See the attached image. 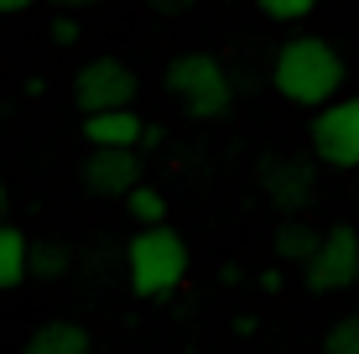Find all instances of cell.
<instances>
[{
	"instance_id": "6",
	"label": "cell",
	"mask_w": 359,
	"mask_h": 354,
	"mask_svg": "<svg viewBox=\"0 0 359 354\" xmlns=\"http://www.w3.org/2000/svg\"><path fill=\"white\" fill-rule=\"evenodd\" d=\"M255 182H261L271 209L297 219L318 193V156L313 151H271L261 162V172H255Z\"/></svg>"
},
{
	"instance_id": "19",
	"label": "cell",
	"mask_w": 359,
	"mask_h": 354,
	"mask_svg": "<svg viewBox=\"0 0 359 354\" xmlns=\"http://www.w3.org/2000/svg\"><path fill=\"white\" fill-rule=\"evenodd\" d=\"M47 6H53V11H73V16H79V11L99 6V0H47Z\"/></svg>"
},
{
	"instance_id": "20",
	"label": "cell",
	"mask_w": 359,
	"mask_h": 354,
	"mask_svg": "<svg viewBox=\"0 0 359 354\" xmlns=\"http://www.w3.org/2000/svg\"><path fill=\"white\" fill-rule=\"evenodd\" d=\"M36 0H0V16H21V11H32Z\"/></svg>"
},
{
	"instance_id": "10",
	"label": "cell",
	"mask_w": 359,
	"mask_h": 354,
	"mask_svg": "<svg viewBox=\"0 0 359 354\" xmlns=\"http://www.w3.org/2000/svg\"><path fill=\"white\" fill-rule=\"evenodd\" d=\"M21 354H94V339L73 318H47L21 339Z\"/></svg>"
},
{
	"instance_id": "15",
	"label": "cell",
	"mask_w": 359,
	"mask_h": 354,
	"mask_svg": "<svg viewBox=\"0 0 359 354\" xmlns=\"http://www.w3.org/2000/svg\"><path fill=\"white\" fill-rule=\"evenodd\" d=\"M323 354H359V308L328 323V334H323Z\"/></svg>"
},
{
	"instance_id": "7",
	"label": "cell",
	"mask_w": 359,
	"mask_h": 354,
	"mask_svg": "<svg viewBox=\"0 0 359 354\" xmlns=\"http://www.w3.org/2000/svg\"><path fill=\"white\" fill-rule=\"evenodd\" d=\"M302 287L313 297H333V292L359 287V229L354 224H328L323 245H318L313 266L302 271Z\"/></svg>"
},
{
	"instance_id": "21",
	"label": "cell",
	"mask_w": 359,
	"mask_h": 354,
	"mask_svg": "<svg viewBox=\"0 0 359 354\" xmlns=\"http://www.w3.org/2000/svg\"><path fill=\"white\" fill-rule=\"evenodd\" d=\"M141 6H151V11H182V6H193V0H141Z\"/></svg>"
},
{
	"instance_id": "2",
	"label": "cell",
	"mask_w": 359,
	"mask_h": 354,
	"mask_svg": "<svg viewBox=\"0 0 359 354\" xmlns=\"http://www.w3.org/2000/svg\"><path fill=\"white\" fill-rule=\"evenodd\" d=\"M162 89H167V100L177 104L188 120H198V125H214V120H224L229 109H234V79H229V63H224L219 53H203V47L167 57Z\"/></svg>"
},
{
	"instance_id": "9",
	"label": "cell",
	"mask_w": 359,
	"mask_h": 354,
	"mask_svg": "<svg viewBox=\"0 0 359 354\" xmlns=\"http://www.w3.org/2000/svg\"><path fill=\"white\" fill-rule=\"evenodd\" d=\"M83 141L89 151H141L146 120L135 109H104V115H83Z\"/></svg>"
},
{
	"instance_id": "16",
	"label": "cell",
	"mask_w": 359,
	"mask_h": 354,
	"mask_svg": "<svg viewBox=\"0 0 359 354\" xmlns=\"http://www.w3.org/2000/svg\"><path fill=\"white\" fill-rule=\"evenodd\" d=\"M63 271H68V245H57V240L36 245V240H32V276H42V282H57Z\"/></svg>"
},
{
	"instance_id": "18",
	"label": "cell",
	"mask_w": 359,
	"mask_h": 354,
	"mask_svg": "<svg viewBox=\"0 0 359 354\" xmlns=\"http://www.w3.org/2000/svg\"><path fill=\"white\" fill-rule=\"evenodd\" d=\"M255 282H261V292H281V271H276V266H266Z\"/></svg>"
},
{
	"instance_id": "3",
	"label": "cell",
	"mask_w": 359,
	"mask_h": 354,
	"mask_svg": "<svg viewBox=\"0 0 359 354\" xmlns=\"http://www.w3.org/2000/svg\"><path fill=\"white\" fill-rule=\"evenodd\" d=\"M188 240L177 235L172 224H156V229H135L130 245H126V282L141 302H167L172 292H182L188 282Z\"/></svg>"
},
{
	"instance_id": "8",
	"label": "cell",
	"mask_w": 359,
	"mask_h": 354,
	"mask_svg": "<svg viewBox=\"0 0 359 354\" xmlns=\"http://www.w3.org/2000/svg\"><path fill=\"white\" fill-rule=\"evenodd\" d=\"M79 182H83L89 198L126 203L130 193L146 182V167H141V156H135V151H89L79 162Z\"/></svg>"
},
{
	"instance_id": "13",
	"label": "cell",
	"mask_w": 359,
	"mask_h": 354,
	"mask_svg": "<svg viewBox=\"0 0 359 354\" xmlns=\"http://www.w3.org/2000/svg\"><path fill=\"white\" fill-rule=\"evenodd\" d=\"M126 214H130V224L135 229H156V224H172V203H167V193L156 188V182H141V188L126 198Z\"/></svg>"
},
{
	"instance_id": "14",
	"label": "cell",
	"mask_w": 359,
	"mask_h": 354,
	"mask_svg": "<svg viewBox=\"0 0 359 354\" xmlns=\"http://www.w3.org/2000/svg\"><path fill=\"white\" fill-rule=\"evenodd\" d=\"M318 6H323V0H255V11H261L266 21H276V27H297V21H307Z\"/></svg>"
},
{
	"instance_id": "12",
	"label": "cell",
	"mask_w": 359,
	"mask_h": 354,
	"mask_svg": "<svg viewBox=\"0 0 359 354\" xmlns=\"http://www.w3.org/2000/svg\"><path fill=\"white\" fill-rule=\"evenodd\" d=\"M32 282V240L21 224H0V292Z\"/></svg>"
},
{
	"instance_id": "17",
	"label": "cell",
	"mask_w": 359,
	"mask_h": 354,
	"mask_svg": "<svg viewBox=\"0 0 359 354\" xmlns=\"http://www.w3.org/2000/svg\"><path fill=\"white\" fill-rule=\"evenodd\" d=\"M83 36V27H79V16H73V11H57L53 21H47V42L53 47H73Z\"/></svg>"
},
{
	"instance_id": "4",
	"label": "cell",
	"mask_w": 359,
	"mask_h": 354,
	"mask_svg": "<svg viewBox=\"0 0 359 354\" xmlns=\"http://www.w3.org/2000/svg\"><path fill=\"white\" fill-rule=\"evenodd\" d=\"M135 94H141V79L126 57H83L79 73H73V104L83 115H104V109H135Z\"/></svg>"
},
{
	"instance_id": "22",
	"label": "cell",
	"mask_w": 359,
	"mask_h": 354,
	"mask_svg": "<svg viewBox=\"0 0 359 354\" xmlns=\"http://www.w3.org/2000/svg\"><path fill=\"white\" fill-rule=\"evenodd\" d=\"M6 209H11V188L0 182V224H6Z\"/></svg>"
},
{
	"instance_id": "11",
	"label": "cell",
	"mask_w": 359,
	"mask_h": 354,
	"mask_svg": "<svg viewBox=\"0 0 359 354\" xmlns=\"http://www.w3.org/2000/svg\"><path fill=\"white\" fill-rule=\"evenodd\" d=\"M318 245H323V229H313L307 219H281L276 224V235H271V250H276V261L281 266H313V255Z\"/></svg>"
},
{
	"instance_id": "5",
	"label": "cell",
	"mask_w": 359,
	"mask_h": 354,
	"mask_svg": "<svg viewBox=\"0 0 359 354\" xmlns=\"http://www.w3.org/2000/svg\"><path fill=\"white\" fill-rule=\"evenodd\" d=\"M307 151L318 156V167L359 172V94H344L307 120Z\"/></svg>"
},
{
	"instance_id": "1",
	"label": "cell",
	"mask_w": 359,
	"mask_h": 354,
	"mask_svg": "<svg viewBox=\"0 0 359 354\" xmlns=\"http://www.w3.org/2000/svg\"><path fill=\"white\" fill-rule=\"evenodd\" d=\"M344 83H349V57L318 32L287 36L276 47V57H271V89L292 109H307V115L344 100Z\"/></svg>"
}]
</instances>
